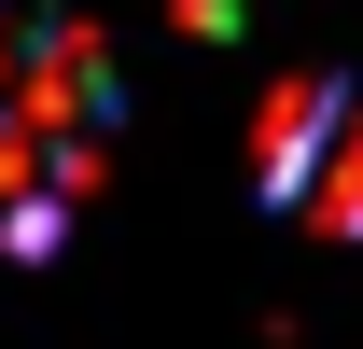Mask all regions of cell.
<instances>
[{"instance_id":"obj_1","label":"cell","mask_w":363,"mask_h":349,"mask_svg":"<svg viewBox=\"0 0 363 349\" xmlns=\"http://www.w3.org/2000/svg\"><path fill=\"white\" fill-rule=\"evenodd\" d=\"M252 168H266L279 210H308V223H363V84H294V98H266Z\"/></svg>"}]
</instances>
